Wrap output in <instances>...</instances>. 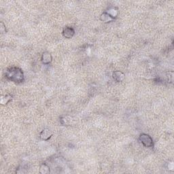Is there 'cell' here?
<instances>
[{"label": "cell", "instance_id": "obj_1", "mask_svg": "<svg viewBox=\"0 0 174 174\" xmlns=\"http://www.w3.org/2000/svg\"><path fill=\"white\" fill-rule=\"evenodd\" d=\"M6 76L14 82H21L23 80V73L21 70L17 68H12L6 72Z\"/></svg>", "mask_w": 174, "mask_h": 174}, {"label": "cell", "instance_id": "obj_2", "mask_svg": "<svg viewBox=\"0 0 174 174\" xmlns=\"http://www.w3.org/2000/svg\"><path fill=\"white\" fill-rule=\"evenodd\" d=\"M139 140L146 147L151 148L153 146V141L151 137L147 134H142L139 137Z\"/></svg>", "mask_w": 174, "mask_h": 174}, {"label": "cell", "instance_id": "obj_3", "mask_svg": "<svg viewBox=\"0 0 174 174\" xmlns=\"http://www.w3.org/2000/svg\"><path fill=\"white\" fill-rule=\"evenodd\" d=\"M75 33V31L74 30V29L71 28V27H66V28L64 29L63 32V34L64 35V37H66V38H72L73 37Z\"/></svg>", "mask_w": 174, "mask_h": 174}, {"label": "cell", "instance_id": "obj_4", "mask_svg": "<svg viewBox=\"0 0 174 174\" xmlns=\"http://www.w3.org/2000/svg\"><path fill=\"white\" fill-rule=\"evenodd\" d=\"M52 136V132L49 129H46L43 130L40 133V137L42 140H48Z\"/></svg>", "mask_w": 174, "mask_h": 174}, {"label": "cell", "instance_id": "obj_5", "mask_svg": "<svg viewBox=\"0 0 174 174\" xmlns=\"http://www.w3.org/2000/svg\"><path fill=\"white\" fill-rule=\"evenodd\" d=\"M42 61L44 64H49L52 61V56L49 52H45L43 53L42 56Z\"/></svg>", "mask_w": 174, "mask_h": 174}, {"label": "cell", "instance_id": "obj_6", "mask_svg": "<svg viewBox=\"0 0 174 174\" xmlns=\"http://www.w3.org/2000/svg\"><path fill=\"white\" fill-rule=\"evenodd\" d=\"M113 77L117 82H122L125 78V75L121 72L116 71L113 73Z\"/></svg>", "mask_w": 174, "mask_h": 174}, {"label": "cell", "instance_id": "obj_7", "mask_svg": "<svg viewBox=\"0 0 174 174\" xmlns=\"http://www.w3.org/2000/svg\"><path fill=\"white\" fill-rule=\"evenodd\" d=\"M114 18L113 17H112L108 12H105L103 13V14H101V20H102L103 22H105V23H108V22H110L112 20H113Z\"/></svg>", "mask_w": 174, "mask_h": 174}, {"label": "cell", "instance_id": "obj_8", "mask_svg": "<svg viewBox=\"0 0 174 174\" xmlns=\"http://www.w3.org/2000/svg\"><path fill=\"white\" fill-rule=\"evenodd\" d=\"M39 173L42 174H46L50 173V168L48 165L46 164L42 165L39 168Z\"/></svg>", "mask_w": 174, "mask_h": 174}]
</instances>
